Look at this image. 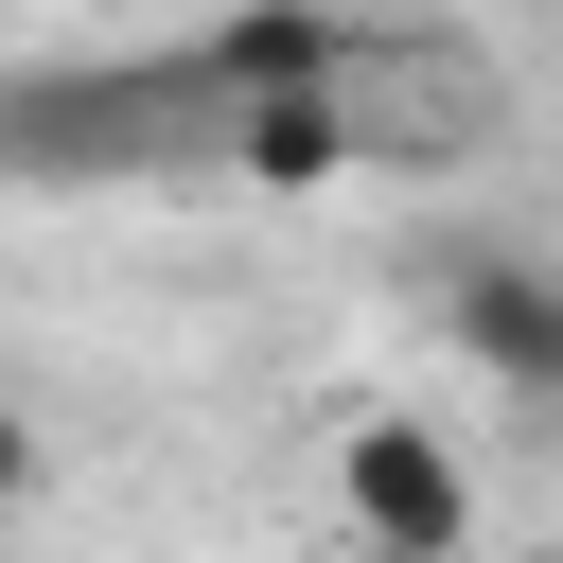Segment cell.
Wrapping results in <instances>:
<instances>
[{
  "mask_svg": "<svg viewBox=\"0 0 563 563\" xmlns=\"http://www.w3.org/2000/svg\"><path fill=\"white\" fill-rule=\"evenodd\" d=\"M334 528L369 563H475V457L422 405H334Z\"/></svg>",
  "mask_w": 563,
  "mask_h": 563,
  "instance_id": "cell-1",
  "label": "cell"
},
{
  "mask_svg": "<svg viewBox=\"0 0 563 563\" xmlns=\"http://www.w3.org/2000/svg\"><path fill=\"white\" fill-rule=\"evenodd\" d=\"M211 158H229V176H264V194H299V176H352V106H334V88L229 106V123H211Z\"/></svg>",
  "mask_w": 563,
  "mask_h": 563,
  "instance_id": "cell-3",
  "label": "cell"
},
{
  "mask_svg": "<svg viewBox=\"0 0 563 563\" xmlns=\"http://www.w3.org/2000/svg\"><path fill=\"white\" fill-rule=\"evenodd\" d=\"M18 510H35V422L0 405V528H18Z\"/></svg>",
  "mask_w": 563,
  "mask_h": 563,
  "instance_id": "cell-4",
  "label": "cell"
},
{
  "mask_svg": "<svg viewBox=\"0 0 563 563\" xmlns=\"http://www.w3.org/2000/svg\"><path fill=\"white\" fill-rule=\"evenodd\" d=\"M440 334H457L510 405H563V264H510V246L440 264Z\"/></svg>",
  "mask_w": 563,
  "mask_h": 563,
  "instance_id": "cell-2",
  "label": "cell"
}]
</instances>
